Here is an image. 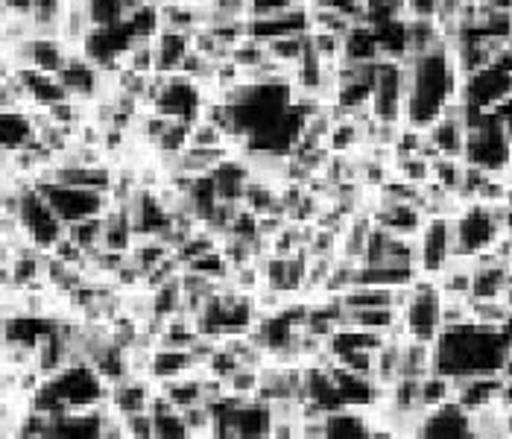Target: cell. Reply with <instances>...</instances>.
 Returning <instances> with one entry per match:
<instances>
[{"label": "cell", "mask_w": 512, "mask_h": 439, "mask_svg": "<svg viewBox=\"0 0 512 439\" xmlns=\"http://www.w3.org/2000/svg\"><path fill=\"white\" fill-rule=\"evenodd\" d=\"M512 337L501 325L466 322L442 328L434 340V369L448 378L466 375H504Z\"/></svg>", "instance_id": "1"}, {"label": "cell", "mask_w": 512, "mask_h": 439, "mask_svg": "<svg viewBox=\"0 0 512 439\" xmlns=\"http://www.w3.org/2000/svg\"><path fill=\"white\" fill-rule=\"evenodd\" d=\"M407 65V100H404V126L428 129L442 118L445 106L460 97V68L454 62L451 44H442L425 56L404 59Z\"/></svg>", "instance_id": "2"}, {"label": "cell", "mask_w": 512, "mask_h": 439, "mask_svg": "<svg viewBox=\"0 0 512 439\" xmlns=\"http://www.w3.org/2000/svg\"><path fill=\"white\" fill-rule=\"evenodd\" d=\"M463 161L489 176H507L512 167V141L498 112H472L466 123Z\"/></svg>", "instance_id": "3"}, {"label": "cell", "mask_w": 512, "mask_h": 439, "mask_svg": "<svg viewBox=\"0 0 512 439\" xmlns=\"http://www.w3.org/2000/svg\"><path fill=\"white\" fill-rule=\"evenodd\" d=\"M510 202L501 205H483V202H466L454 220V255L457 258H477L489 252L498 238L504 235Z\"/></svg>", "instance_id": "4"}, {"label": "cell", "mask_w": 512, "mask_h": 439, "mask_svg": "<svg viewBox=\"0 0 512 439\" xmlns=\"http://www.w3.org/2000/svg\"><path fill=\"white\" fill-rule=\"evenodd\" d=\"M401 325L407 337L434 343L442 331V290L436 279H419L413 281V299L410 305L401 311Z\"/></svg>", "instance_id": "5"}, {"label": "cell", "mask_w": 512, "mask_h": 439, "mask_svg": "<svg viewBox=\"0 0 512 439\" xmlns=\"http://www.w3.org/2000/svg\"><path fill=\"white\" fill-rule=\"evenodd\" d=\"M44 200L50 202V208L59 214V220L65 226L79 223L85 217H97L106 214L115 200L112 191H91V188H77V185H65V182H50V185H36Z\"/></svg>", "instance_id": "6"}, {"label": "cell", "mask_w": 512, "mask_h": 439, "mask_svg": "<svg viewBox=\"0 0 512 439\" xmlns=\"http://www.w3.org/2000/svg\"><path fill=\"white\" fill-rule=\"evenodd\" d=\"M460 100L469 106V112H498L512 100V71L492 62L466 74L460 82Z\"/></svg>", "instance_id": "7"}, {"label": "cell", "mask_w": 512, "mask_h": 439, "mask_svg": "<svg viewBox=\"0 0 512 439\" xmlns=\"http://www.w3.org/2000/svg\"><path fill=\"white\" fill-rule=\"evenodd\" d=\"M407 100V65L404 59H381L372 85V118L384 123H404Z\"/></svg>", "instance_id": "8"}, {"label": "cell", "mask_w": 512, "mask_h": 439, "mask_svg": "<svg viewBox=\"0 0 512 439\" xmlns=\"http://www.w3.org/2000/svg\"><path fill=\"white\" fill-rule=\"evenodd\" d=\"M416 252H419V276L439 279L442 270L457 258L454 255V220L442 214L428 217L416 235Z\"/></svg>", "instance_id": "9"}, {"label": "cell", "mask_w": 512, "mask_h": 439, "mask_svg": "<svg viewBox=\"0 0 512 439\" xmlns=\"http://www.w3.org/2000/svg\"><path fill=\"white\" fill-rule=\"evenodd\" d=\"M18 220H21L24 235L33 240L39 249H53V246H56V240L68 232V226L59 220V214L50 208V202L44 200V194H41L36 185L24 188Z\"/></svg>", "instance_id": "10"}, {"label": "cell", "mask_w": 512, "mask_h": 439, "mask_svg": "<svg viewBox=\"0 0 512 439\" xmlns=\"http://www.w3.org/2000/svg\"><path fill=\"white\" fill-rule=\"evenodd\" d=\"M205 103H208V91L199 82H194L191 77H182V74H167L153 109L164 118L194 123L197 118H202Z\"/></svg>", "instance_id": "11"}, {"label": "cell", "mask_w": 512, "mask_h": 439, "mask_svg": "<svg viewBox=\"0 0 512 439\" xmlns=\"http://www.w3.org/2000/svg\"><path fill=\"white\" fill-rule=\"evenodd\" d=\"M419 437H472V413L457 399L445 401L439 407H431L419 419Z\"/></svg>", "instance_id": "12"}, {"label": "cell", "mask_w": 512, "mask_h": 439, "mask_svg": "<svg viewBox=\"0 0 512 439\" xmlns=\"http://www.w3.org/2000/svg\"><path fill=\"white\" fill-rule=\"evenodd\" d=\"M372 217H375V226H381L384 232L398 235V238H416L428 220L419 202H378Z\"/></svg>", "instance_id": "13"}, {"label": "cell", "mask_w": 512, "mask_h": 439, "mask_svg": "<svg viewBox=\"0 0 512 439\" xmlns=\"http://www.w3.org/2000/svg\"><path fill=\"white\" fill-rule=\"evenodd\" d=\"M451 381H454V399L469 413L489 404H501L504 375H466V378H451Z\"/></svg>", "instance_id": "14"}, {"label": "cell", "mask_w": 512, "mask_h": 439, "mask_svg": "<svg viewBox=\"0 0 512 439\" xmlns=\"http://www.w3.org/2000/svg\"><path fill=\"white\" fill-rule=\"evenodd\" d=\"M39 141V129L33 120V109H9L0 112V147L3 153L27 150Z\"/></svg>", "instance_id": "15"}, {"label": "cell", "mask_w": 512, "mask_h": 439, "mask_svg": "<svg viewBox=\"0 0 512 439\" xmlns=\"http://www.w3.org/2000/svg\"><path fill=\"white\" fill-rule=\"evenodd\" d=\"M211 179H214V188H217L220 200L240 202L246 188H249V182H252V167L240 156H229L223 164H217L211 170Z\"/></svg>", "instance_id": "16"}, {"label": "cell", "mask_w": 512, "mask_h": 439, "mask_svg": "<svg viewBox=\"0 0 512 439\" xmlns=\"http://www.w3.org/2000/svg\"><path fill=\"white\" fill-rule=\"evenodd\" d=\"M194 33H176V30H158L156 41V74H179L185 56L194 50Z\"/></svg>", "instance_id": "17"}, {"label": "cell", "mask_w": 512, "mask_h": 439, "mask_svg": "<svg viewBox=\"0 0 512 439\" xmlns=\"http://www.w3.org/2000/svg\"><path fill=\"white\" fill-rule=\"evenodd\" d=\"M343 59L346 62H381V44L369 21L352 24V30L343 36Z\"/></svg>", "instance_id": "18"}, {"label": "cell", "mask_w": 512, "mask_h": 439, "mask_svg": "<svg viewBox=\"0 0 512 439\" xmlns=\"http://www.w3.org/2000/svg\"><path fill=\"white\" fill-rule=\"evenodd\" d=\"M328 437H372V410L340 407L328 413Z\"/></svg>", "instance_id": "19"}, {"label": "cell", "mask_w": 512, "mask_h": 439, "mask_svg": "<svg viewBox=\"0 0 512 439\" xmlns=\"http://www.w3.org/2000/svg\"><path fill=\"white\" fill-rule=\"evenodd\" d=\"M202 363L194 360L191 349H173V346H156L153 355V381H170L179 375H188L199 369Z\"/></svg>", "instance_id": "20"}, {"label": "cell", "mask_w": 512, "mask_h": 439, "mask_svg": "<svg viewBox=\"0 0 512 439\" xmlns=\"http://www.w3.org/2000/svg\"><path fill=\"white\" fill-rule=\"evenodd\" d=\"M434 372V343L404 337L401 340V378H425Z\"/></svg>", "instance_id": "21"}, {"label": "cell", "mask_w": 512, "mask_h": 439, "mask_svg": "<svg viewBox=\"0 0 512 439\" xmlns=\"http://www.w3.org/2000/svg\"><path fill=\"white\" fill-rule=\"evenodd\" d=\"M30 47H33V68L41 71V74H59L68 62V56L74 53L68 44L62 39H30Z\"/></svg>", "instance_id": "22"}, {"label": "cell", "mask_w": 512, "mask_h": 439, "mask_svg": "<svg viewBox=\"0 0 512 439\" xmlns=\"http://www.w3.org/2000/svg\"><path fill=\"white\" fill-rule=\"evenodd\" d=\"M472 437H510V410L504 404L472 410Z\"/></svg>", "instance_id": "23"}, {"label": "cell", "mask_w": 512, "mask_h": 439, "mask_svg": "<svg viewBox=\"0 0 512 439\" xmlns=\"http://www.w3.org/2000/svg\"><path fill=\"white\" fill-rule=\"evenodd\" d=\"M103 235H106V220H103V214H97V217H85V220H79V223H71V226H68V238L74 240L85 255H88V252L103 249Z\"/></svg>", "instance_id": "24"}, {"label": "cell", "mask_w": 512, "mask_h": 439, "mask_svg": "<svg viewBox=\"0 0 512 439\" xmlns=\"http://www.w3.org/2000/svg\"><path fill=\"white\" fill-rule=\"evenodd\" d=\"M229 396H240V399H255L261 390V366H249V363H237L235 369L223 378Z\"/></svg>", "instance_id": "25"}, {"label": "cell", "mask_w": 512, "mask_h": 439, "mask_svg": "<svg viewBox=\"0 0 512 439\" xmlns=\"http://www.w3.org/2000/svg\"><path fill=\"white\" fill-rule=\"evenodd\" d=\"M419 396H422L425 410L439 407V404L454 399V381H451L448 375H442V372H436L434 369V372H428L425 378H419Z\"/></svg>", "instance_id": "26"}, {"label": "cell", "mask_w": 512, "mask_h": 439, "mask_svg": "<svg viewBox=\"0 0 512 439\" xmlns=\"http://www.w3.org/2000/svg\"><path fill=\"white\" fill-rule=\"evenodd\" d=\"M395 176L407 185L422 188L425 182H431V164L434 161L425 159L422 153H410V156H395Z\"/></svg>", "instance_id": "27"}, {"label": "cell", "mask_w": 512, "mask_h": 439, "mask_svg": "<svg viewBox=\"0 0 512 439\" xmlns=\"http://www.w3.org/2000/svg\"><path fill=\"white\" fill-rule=\"evenodd\" d=\"M305 47H308V33L305 36H278V39L267 41L270 59L278 62V65H284V68H293L302 59Z\"/></svg>", "instance_id": "28"}, {"label": "cell", "mask_w": 512, "mask_h": 439, "mask_svg": "<svg viewBox=\"0 0 512 439\" xmlns=\"http://www.w3.org/2000/svg\"><path fill=\"white\" fill-rule=\"evenodd\" d=\"M232 62H235L240 71H252V68H258V65H264L267 59H270V53H267V41L255 39V36H246V39H240L232 47V56H229Z\"/></svg>", "instance_id": "29"}, {"label": "cell", "mask_w": 512, "mask_h": 439, "mask_svg": "<svg viewBox=\"0 0 512 439\" xmlns=\"http://www.w3.org/2000/svg\"><path fill=\"white\" fill-rule=\"evenodd\" d=\"M188 147H205V150H217V147H232L229 135L223 126H217L214 120L197 118L191 123V141Z\"/></svg>", "instance_id": "30"}, {"label": "cell", "mask_w": 512, "mask_h": 439, "mask_svg": "<svg viewBox=\"0 0 512 439\" xmlns=\"http://www.w3.org/2000/svg\"><path fill=\"white\" fill-rule=\"evenodd\" d=\"M512 314V308L504 299H472V320L480 325H501Z\"/></svg>", "instance_id": "31"}, {"label": "cell", "mask_w": 512, "mask_h": 439, "mask_svg": "<svg viewBox=\"0 0 512 439\" xmlns=\"http://www.w3.org/2000/svg\"><path fill=\"white\" fill-rule=\"evenodd\" d=\"M472 322V296H442V328Z\"/></svg>", "instance_id": "32"}, {"label": "cell", "mask_w": 512, "mask_h": 439, "mask_svg": "<svg viewBox=\"0 0 512 439\" xmlns=\"http://www.w3.org/2000/svg\"><path fill=\"white\" fill-rule=\"evenodd\" d=\"M308 41L316 53L325 59V62H340L343 59V36L337 33H322V30H311Z\"/></svg>", "instance_id": "33"}, {"label": "cell", "mask_w": 512, "mask_h": 439, "mask_svg": "<svg viewBox=\"0 0 512 439\" xmlns=\"http://www.w3.org/2000/svg\"><path fill=\"white\" fill-rule=\"evenodd\" d=\"M126 439H156V416L150 410L126 416Z\"/></svg>", "instance_id": "34"}, {"label": "cell", "mask_w": 512, "mask_h": 439, "mask_svg": "<svg viewBox=\"0 0 512 439\" xmlns=\"http://www.w3.org/2000/svg\"><path fill=\"white\" fill-rule=\"evenodd\" d=\"M302 0H249V18H267V15H281Z\"/></svg>", "instance_id": "35"}, {"label": "cell", "mask_w": 512, "mask_h": 439, "mask_svg": "<svg viewBox=\"0 0 512 439\" xmlns=\"http://www.w3.org/2000/svg\"><path fill=\"white\" fill-rule=\"evenodd\" d=\"M501 404L512 410V378H504V393H501Z\"/></svg>", "instance_id": "36"}, {"label": "cell", "mask_w": 512, "mask_h": 439, "mask_svg": "<svg viewBox=\"0 0 512 439\" xmlns=\"http://www.w3.org/2000/svg\"><path fill=\"white\" fill-rule=\"evenodd\" d=\"M504 378H512V349H510V358H507V366H504Z\"/></svg>", "instance_id": "37"}, {"label": "cell", "mask_w": 512, "mask_h": 439, "mask_svg": "<svg viewBox=\"0 0 512 439\" xmlns=\"http://www.w3.org/2000/svg\"><path fill=\"white\" fill-rule=\"evenodd\" d=\"M363 3H366V6L372 9V6H381V3H390V0H363Z\"/></svg>", "instance_id": "38"}]
</instances>
